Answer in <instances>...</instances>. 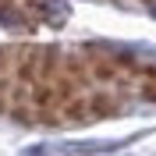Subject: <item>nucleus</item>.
Masks as SVG:
<instances>
[{
    "label": "nucleus",
    "mask_w": 156,
    "mask_h": 156,
    "mask_svg": "<svg viewBox=\"0 0 156 156\" xmlns=\"http://www.w3.org/2000/svg\"><path fill=\"white\" fill-rule=\"evenodd\" d=\"M60 117L68 124H82V121H92V110H89V99L85 96H71L64 107H60Z\"/></svg>",
    "instance_id": "obj_2"
},
{
    "label": "nucleus",
    "mask_w": 156,
    "mask_h": 156,
    "mask_svg": "<svg viewBox=\"0 0 156 156\" xmlns=\"http://www.w3.org/2000/svg\"><path fill=\"white\" fill-rule=\"evenodd\" d=\"M138 96L146 99V103H156V78H142V85H138Z\"/></svg>",
    "instance_id": "obj_3"
},
{
    "label": "nucleus",
    "mask_w": 156,
    "mask_h": 156,
    "mask_svg": "<svg viewBox=\"0 0 156 156\" xmlns=\"http://www.w3.org/2000/svg\"><path fill=\"white\" fill-rule=\"evenodd\" d=\"M89 110H92V121H103V117L121 114V99L114 92H92L89 96Z\"/></svg>",
    "instance_id": "obj_1"
}]
</instances>
